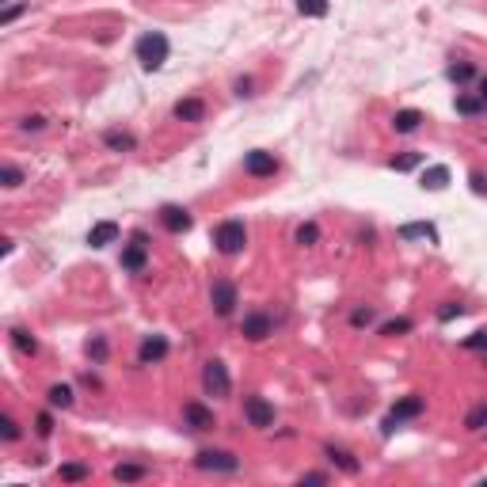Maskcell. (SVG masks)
<instances>
[{
  "instance_id": "1",
  "label": "cell",
  "mask_w": 487,
  "mask_h": 487,
  "mask_svg": "<svg viewBox=\"0 0 487 487\" xmlns=\"http://www.w3.org/2000/svg\"><path fill=\"white\" fill-rule=\"evenodd\" d=\"M134 54H137V61H141V69L157 72V69H164L168 54H172V42H168V35H160V31H149V35L137 38Z\"/></svg>"
},
{
  "instance_id": "2",
  "label": "cell",
  "mask_w": 487,
  "mask_h": 487,
  "mask_svg": "<svg viewBox=\"0 0 487 487\" xmlns=\"http://www.w3.org/2000/svg\"><path fill=\"white\" fill-rule=\"evenodd\" d=\"M214 244L221 255H240L244 244H248V229H244V221H221L214 232Z\"/></svg>"
},
{
  "instance_id": "3",
  "label": "cell",
  "mask_w": 487,
  "mask_h": 487,
  "mask_svg": "<svg viewBox=\"0 0 487 487\" xmlns=\"http://www.w3.org/2000/svg\"><path fill=\"white\" fill-rule=\"evenodd\" d=\"M145 263H149V237H145V232H134V240L122 248V271L141 274Z\"/></svg>"
},
{
  "instance_id": "4",
  "label": "cell",
  "mask_w": 487,
  "mask_h": 487,
  "mask_svg": "<svg viewBox=\"0 0 487 487\" xmlns=\"http://www.w3.org/2000/svg\"><path fill=\"white\" fill-rule=\"evenodd\" d=\"M419 415H423V396H404V400H396V408L385 415V434H392L400 423L419 419Z\"/></svg>"
},
{
  "instance_id": "5",
  "label": "cell",
  "mask_w": 487,
  "mask_h": 487,
  "mask_svg": "<svg viewBox=\"0 0 487 487\" xmlns=\"http://www.w3.org/2000/svg\"><path fill=\"white\" fill-rule=\"evenodd\" d=\"M194 465H198L202 472H237L240 461L232 457L229 449H202L198 457H194Z\"/></svg>"
},
{
  "instance_id": "6",
  "label": "cell",
  "mask_w": 487,
  "mask_h": 487,
  "mask_svg": "<svg viewBox=\"0 0 487 487\" xmlns=\"http://www.w3.org/2000/svg\"><path fill=\"white\" fill-rule=\"evenodd\" d=\"M202 388H206L209 396H229L232 392V381H229L225 362H206V369H202Z\"/></svg>"
},
{
  "instance_id": "7",
  "label": "cell",
  "mask_w": 487,
  "mask_h": 487,
  "mask_svg": "<svg viewBox=\"0 0 487 487\" xmlns=\"http://www.w3.org/2000/svg\"><path fill=\"white\" fill-rule=\"evenodd\" d=\"M209 305H214L217 316H232V308H237V286L229 278H217L209 286Z\"/></svg>"
},
{
  "instance_id": "8",
  "label": "cell",
  "mask_w": 487,
  "mask_h": 487,
  "mask_svg": "<svg viewBox=\"0 0 487 487\" xmlns=\"http://www.w3.org/2000/svg\"><path fill=\"white\" fill-rule=\"evenodd\" d=\"M244 419H248L251 426L266 430V426H274V408L263 400V396H248V400H244Z\"/></svg>"
},
{
  "instance_id": "9",
  "label": "cell",
  "mask_w": 487,
  "mask_h": 487,
  "mask_svg": "<svg viewBox=\"0 0 487 487\" xmlns=\"http://www.w3.org/2000/svg\"><path fill=\"white\" fill-rule=\"evenodd\" d=\"M244 172L255 175V179H266V175L278 172V160H274V152L255 149V152H248V157H244Z\"/></svg>"
},
{
  "instance_id": "10",
  "label": "cell",
  "mask_w": 487,
  "mask_h": 487,
  "mask_svg": "<svg viewBox=\"0 0 487 487\" xmlns=\"http://www.w3.org/2000/svg\"><path fill=\"white\" fill-rule=\"evenodd\" d=\"M244 339H251V343H259V339H266V335H271V331H274V320H271V316H266V312H248V316H244Z\"/></svg>"
},
{
  "instance_id": "11",
  "label": "cell",
  "mask_w": 487,
  "mask_h": 487,
  "mask_svg": "<svg viewBox=\"0 0 487 487\" xmlns=\"http://www.w3.org/2000/svg\"><path fill=\"white\" fill-rule=\"evenodd\" d=\"M160 221H164L168 232H175V237H179V232H186L194 225V217L186 214L183 206H164V209H160Z\"/></svg>"
},
{
  "instance_id": "12",
  "label": "cell",
  "mask_w": 487,
  "mask_h": 487,
  "mask_svg": "<svg viewBox=\"0 0 487 487\" xmlns=\"http://www.w3.org/2000/svg\"><path fill=\"white\" fill-rule=\"evenodd\" d=\"M137 358H141V365L164 362V358H168V339H164V335H149V339L141 343V351H137Z\"/></svg>"
},
{
  "instance_id": "13",
  "label": "cell",
  "mask_w": 487,
  "mask_h": 487,
  "mask_svg": "<svg viewBox=\"0 0 487 487\" xmlns=\"http://www.w3.org/2000/svg\"><path fill=\"white\" fill-rule=\"evenodd\" d=\"M183 419H186V426H191V430H214V411L202 408V404H186Z\"/></svg>"
},
{
  "instance_id": "14",
  "label": "cell",
  "mask_w": 487,
  "mask_h": 487,
  "mask_svg": "<svg viewBox=\"0 0 487 487\" xmlns=\"http://www.w3.org/2000/svg\"><path fill=\"white\" fill-rule=\"evenodd\" d=\"M115 240H118L115 221H99V225H92V232H88V244H92V248H107V244H115Z\"/></svg>"
},
{
  "instance_id": "15",
  "label": "cell",
  "mask_w": 487,
  "mask_h": 487,
  "mask_svg": "<svg viewBox=\"0 0 487 487\" xmlns=\"http://www.w3.org/2000/svg\"><path fill=\"white\" fill-rule=\"evenodd\" d=\"M202 115H206V103L202 99H179L175 103V118L179 122H202Z\"/></svg>"
},
{
  "instance_id": "16",
  "label": "cell",
  "mask_w": 487,
  "mask_h": 487,
  "mask_svg": "<svg viewBox=\"0 0 487 487\" xmlns=\"http://www.w3.org/2000/svg\"><path fill=\"white\" fill-rule=\"evenodd\" d=\"M419 122H423V111H396L392 129H396V134H415Z\"/></svg>"
},
{
  "instance_id": "17",
  "label": "cell",
  "mask_w": 487,
  "mask_h": 487,
  "mask_svg": "<svg viewBox=\"0 0 487 487\" xmlns=\"http://www.w3.org/2000/svg\"><path fill=\"white\" fill-rule=\"evenodd\" d=\"M400 237L404 240H430V244H438V229H434V225H426V221H419V225H404Z\"/></svg>"
},
{
  "instance_id": "18",
  "label": "cell",
  "mask_w": 487,
  "mask_h": 487,
  "mask_svg": "<svg viewBox=\"0 0 487 487\" xmlns=\"http://www.w3.org/2000/svg\"><path fill=\"white\" fill-rule=\"evenodd\" d=\"M419 183H423L426 191H442V186L449 183V168H445V164H434V168H426V172H423V179H419Z\"/></svg>"
},
{
  "instance_id": "19",
  "label": "cell",
  "mask_w": 487,
  "mask_h": 487,
  "mask_svg": "<svg viewBox=\"0 0 487 487\" xmlns=\"http://www.w3.org/2000/svg\"><path fill=\"white\" fill-rule=\"evenodd\" d=\"M484 107H487V99H484L480 92H476V95L461 92V95H457V115H468V118H472V115H480Z\"/></svg>"
},
{
  "instance_id": "20",
  "label": "cell",
  "mask_w": 487,
  "mask_h": 487,
  "mask_svg": "<svg viewBox=\"0 0 487 487\" xmlns=\"http://www.w3.org/2000/svg\"><path fill=\"white\" fill-rule=\"evenodd\" d=\"M103 141H107V149H115V152L137 149V137H134V134H122V129H111V134L103 137Z\"/></svg>"
},
{
  "instance_id": "21",
  "label": "cell",
  "mask_w": 487,
  "mask_h": 487,
  "mask_svg": "<svg viewBox=\"0 0 487 487\" xmlns=\"http://www.w3.org/2000/svg\"><path fill=\"white\" fill-rule=\"evenodd\" d=\"M324 453H328V457L335 461V465L343 468V472H358V461H354V457H351V453H346V449H335V445H328V449H324Z\"/></svg>"
},
{
  "instance_id": "22",
  "label": "cell",
  "mask_w": 487,
  "mask_h": 487,
  "mask_svg": "<svg viewBox=\"0 0 487 487\" xmlns=\"http://www.w3.org/2000/svg\"><path fill=\"white\" fill-rule=\"evenodd\" d=\"M12 343L19 346L23 354H35L38 351V339L31 335V331H23V328H12Z\"/></svg>"
},
{
  "instance_id": "23",
  "label": "cell",
  "mask_w": 487,
  "mask_h": 487,
  "mask_svg": "<svg viewBox=\"0 0 487 487\" xmlns=\"http://www.w3.org/2000/svg\"><path fill=\"white\" fill-rule=\"evenodd\" d=\"M46 400H50V408H69V404H72V388L69 385H54L50 392H46Z\"/></svg>"
},
{
  "instance_id": "24",
  "label": "cell",
  "mask_w": 487,
  "mask_h": 487,
  "mask_svg": "<svg viewBox=\"0 0 487 487\" xmlns=\"http://www.w3.org/2000/svg\"><path fill=\"white\" fill-rule=\"evenodd\" d=\"M465 426H468V430H484V426H487V400L476 404V408L468 411V415H465Z\"/></svg>"
},
{
  "instance_id": "25",
  "label": "cell",
  "mask_w": 487,
  "mask_h": 487,
  "mask_svg": "<svg viewBox=\"0 0 487 487\" xmlns=\"http://www.w3.org/2000/svg\"><path fill=\"white\" fill-rule=\"evenodd\" d=\"M301 15H312V19H324L328 15V0H297Z\"/></svg>"
},
{
  "instance_id": "26",
  "label": "cell",
  "mask_w": 487,
  "mask_h": 487,
  "mask_svg": "<svg viewBox=\"0 0 487 487\" xmlns=\"http://www.w3.org/2000/svg\"><path fill=\"white\" fill-rule=\"evenodd\" d=\"M115 480H122V484L145 480V468H141V465H118V468H115Z\"/></svg>"
},
{
  "instance_id": "27",
  "label": "cell",
  "mask_w": 487,
  "mask_h": 487,
  "mask_svg": "<svg viewBox=\"0 0 487 487\" xmlns=\"http://www.w3.org/2000/svg\"><path fill=\"white\" fill-rule=\"evenodd\" d=\"M472 77H476V69H472L468 61H461V65H449V80H453V84H468Z\"/></svg>"
},
{
  "instance_id": "28",
  "label": "cell",
  "mask_w": 487,
  "mask_h": 487,
  "mask_svg": "<svg viewBox=\"0 0 487 487\" xmlns=\"http://www.w3.org/2000/svg\"><path fill=\"white\" fill-rule=\"evenodd\" d=\"M415 324L408 320V316H400V320H388V324H381V335H404V331H411Z\"/></svg>"
},
{
  "instance_id": "29",
  "label": "cell",
  "mask_w": 487,
  "mask_h": 487,
  "mask_svg": "<svg viewBox=\"0 0 487 487\" xmlns=\"http://www.w3.org/2000/svg\"><path fill=\"white\" fill-rule=\"evenodd\" d=\"M419 152H404V157H392V172H411V168H419Z\"/></svg>"
},
{
  "instance_id": "30",
  "label": "cell",
  "mask_w": 487,
  "mask_h": 487,
  "mask_svg": "<svg viewBox=\"0 0 487 487\" xmlns=\"http://www.w3.org/2000/svg\"><path fill=\"white\" fill-rule=\"evenodd\" d=\"M316 240H320V229H316L312 221H308V225H301V229H297V244H301V248H312Z\"/></svg>"
},
{
  "instance_id": "31",
  "label": "cell",
  "mask_w": 487,
  "mask_h": 487,
  "mask_svg": "<svg viewBox=\"0 0 487 487\" xmlns=\"http://www.w3.org/2000/svg\"><path fill=\"white\" fill-rule=\"evenodd\" d=\"M61 480H69V484H77V480H88V468L84 465H61Z\"/></svg>"
},
{
  "instance_id": "32",
  "label": "cell",
  "mask_w": 487,
  "mask_h": 487,
  "mask_svg": "<svg viewBox=\"0 0 487 487\" xmlns=\"http://www.w3.org/2000/svg\"><path fill=\"white\" fill-rule=\"evenodd\" d=\"M465 351H487V331H472L465 339Z\"/></svg>"
},
{
  "instance_id": "33",
  "label": "cell",
  "mask_w": 487,
  "mask_h": 487,
  "mask_svg": "<svg viewBox=\"0 0 487 487\" xmlns=\"http://www.w3.org/2000/svg\"><path fill=\"white\" fill-rule=\"evenodd\" d=\"M88 354H92L95 362H103L107 358V339H92V343H88Z\"/></svg>"
},
{
  "instance_id": "34",
  "label": "cell",
  "mask_w": 487,
  "mask_h": 487,
  "mask_svg": "<svg viewBox=\"0 0 487 487\" xmlns=\"http://www.w3.org/2000/svg\"><path fill=\"white\" fill-rule=\"evenodd\" d=\"M23 183V172L15 164H4V186H19Z\"/></svg>"
},
{
  "instance_id": "35",
  "label": "cell",
  "mask_w": 487,
  "mask_h": 487,
  "mask_svg": "<svg viewBox=\"0 0 487 487\" xmlns=\"http://www.w3.org/2000/svg\"><path fill=\"white\" fill-rule=\"evenodd\" d=\"M465 312V305H442L438 308V320H453V316H461Z\"/></svg>"
},
{
  "instance_id": "36",
  "label": "cell",
  "mask_w": 487,
  "mask_h": 487,
  "mask_svg": "<svg viewBox=\"0 0 487 487\" xmlns=\"http://www.w3.org/2000/svg\"><path fill=\"white\" fill-rule=\"evenodd\" d=\"M0 434H4V442H15V438H19V426H15L12 419H4V423H0Z\"/></svg>"
},
{
  "instance_id": "37",
  "label": "cell",
  "mask_w": 487,
  "mask_h": 487,
  "mask_svg": "<svg viewBox=\"0 0 487 487\" xmlns=\"http://www.w3.org/2000/svg\"><path fill=\"white\" fill-rule=\"evenodd\" d=\"M23 8H27V4H8V8H4V12H0V23H12V19H15V15H19V12H23Z\"/></svg>"
},
{
  "instance_id": "38",
  "label": "cell",
  "mask_w": 487,
  "mask_h": 487,
  "mask_svg": "<svg viewBox=\"0 0 487 487\" xmlns=\"http://www.w3.org/2000/svg\"><path fill=\"white\" fill-rule=\"evenodd\" d=\"M468 179H472V191H476V194H487V175H484V172H472Z\"/></svg>"
},
{
  "instance_id": "39",
  "label": "cell",
  "mask_w": 487,
  "mask_h": 487,
  "mask_svg": "<svg viewBox=\"0 0 487 487\" xmlns=\"http://www.w3.org/2000/svg\"><path fill=\"white\" fill-rule=\"evenodd\" d=\"M301 484H328V476H324V472H305Z\"/></svg>"
},
{
  "instance_id": "40",
  "label": "cell",
  "mask_w": 487,
  "mask_h": 487,
  "mask_svg": "<svg viewBox=\"0 0 487 487\" xmlns=\"http://www.w3.org/2000/svg\"><path fill=\"white\" fill-rule=\"evenodd\" d=\"M54 430V419L50 415H38V434H50Z\"/></svg>"
},
{
  "instance_id": "41",
  "label": "cell",
  "mask_w": 487,
  "mask_h": 487,
  "mask_svg": "<svg viewBox=\"0 0 487 487\" xmlns=\"http://www.w3.org/2000/svg\"><path fill=\"white\" fill-rule=\"evenodd\" d=\"M369 320H373L369 308H358V312H354V324H358V328H362V324H369Z\"/></svg>"
},
{
  "instance_id": "42",
  "label": "cell",
  "mask_w": 487,
  "mask_h": 487,
  "mask_svg": "<svg viewBox=\"0 0 487 487\" xmlns=\"http://www.w3.org/2000/svg\"><path fill=\"white\" fill-rule=\"evenodd\" d=\"M237 95H251V80H237Z\"/></svg>"
},
{
  "instance_id": "43",
  "label": "cell",
  "mask_w": 487,
  "mask_h": 487,
  "mask_svg": "<svg viewBox=\"0 0 487 487\" xmlns=\"http://www.w3.org/2000/svg\"><path fill=\"white\" fill-rule=\"evenodd\" d=\"M476 92H480L484 99H487V77H480V84H476Z\"/></svg>"
}]
</instances>
